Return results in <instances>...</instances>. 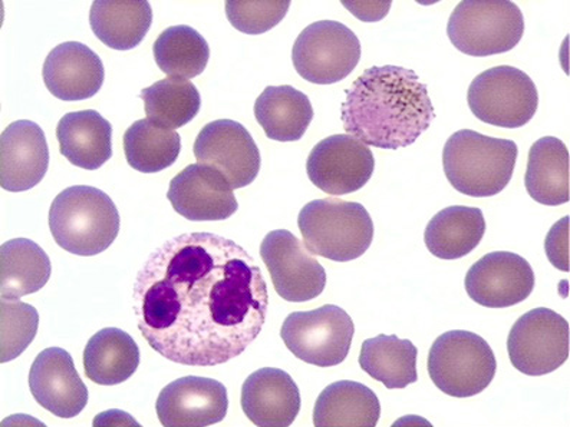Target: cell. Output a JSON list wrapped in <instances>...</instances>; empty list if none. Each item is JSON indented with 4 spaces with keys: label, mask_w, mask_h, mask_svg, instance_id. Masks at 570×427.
<instances>
[{
    "label": "cell",
    "mask_w": 570,
    "mask_h": 427,
    "mask_svg": "<svg viewBox=\"0 0 570 427\" xmlns=\"http://www.w3.org/2000/svg\"><path fill=\"white\" fill-rule=\"evenodd\" d=\"M51 272L47 252L28 238H14L0 248V297L3 300H19L43 289Z\"/></svg>",
    "instance_id": "obj_27"
},
{
    "label": "cell",
    "mask_w": 570,
    "mask_h": 427,
    "mask_svg": "<svg viewBox=\"0 0 570 427\" xmlns=\"http://www.w3.org/2000/svg\"><path fill=\"white\" fill-rule=\"evenodd\" d=\"M255 117L266 137L281 142L299 141L314 119L304 92L289 86L267 87L255 103Z\"/></svg>",
    "instance_id": "obj_28"
},
{
    "label": "cell",
    "mask_w": 570,
    "mask_h": 427,
    "mask_svg": "<svg viewBox=\"0 0 570 427\" xmlns=\"http://www.w3.org/2000/svg\"><path fill=\"white\" fill-rule=\"evenodd\" d=\"M198 163L215 168L233 190L250 186L261 171V151L242 123L219 119L207 123L195 142Z\"/></svg>",
    "instance_id": "obj_14"
},
{
    "label": "cell",
    "mask_w": 570,
    "mask_h": 427,
    "mask_svg": "<svg viewBox=\"0 0 570 427\" xmlns=\"http://www.w3.org/2000/svg\"><path fill=\"white\" fill-rule=\"evenodd\" d=\"M523 13L509 0H463L451 13L448 34L461 53L492 57L522 41Z\"/></svg>",
    "instance_id": "obj_7"
},
{
    "label": "cell",
    "mask_w": 570,
    "mask_h": 427,
    "mask_svg": "<svg viewBox=\"0 0 570 427\" xmlns=\"http://www.w3.org/2000/svg\"><path fill=\"white\" fill-rule=\"evenodd\" d=\"M167 198L176 212L190 221L227 220L239 208L226 178L203 163H191L178 172Z\"/></svg>",
    "instance_id": "obj_17"
},
{
    "label": "cell",
    "mask_w": 570,
    "mask_h": 427,
    "mask_svg": "<svg viewBox=\"0 0 570 427\" xmlns=\"http://www.w3.org/2000/svg\"><path fill=\"white\" fill-rule=\"evenodd\" d=\"M140 97L147 119L173 131L191 122L202 107L197 88L181 78L161 79L154 86L144 88Z\"/></svg>",
    "instance_id": "obj_33"
},
{
    "label": "cell",
    "mask_w": 570,
    "mask_h": 427,
    "mask_svg": "<svg viewBox=\"0 0 570 427\" xmlns=\"http://www.w3.org/2000/svg\"><path fill=\"white\" fill-rule=\"evenodd\" d=\"M342 4L362 22L381 21L391 8V2H342Z\"/></svg>",
    "instance_id": "obj_37"
},
{
    "label": "cell",
    "mask_w": 570,
    "mask_h": 427,
    "mask_svg": "<svg viewBox=\"0 0 570 427\" xmlns=\"http://www.w3.org/2000/svg\"><path fill=\"white\" fill-rule=\"evenodd\" d=\"M374 170L375 158L371 148L348 133L322 139L306 162L312 183L332 197L360 191L371 180Z\"/></svg>",
    "instance_id": "obj_13"
},
{
    "label": "cell",
    "mask_w": 570,
    "mask_h": 427,
    "mask_svg": "<svg viewBox=\"0 0 570 427\" xmlns=\"http://www.w3.org/2000/svg\"><path fill=\"white\" fill-rule=\"evenodd\" d=\"M43 82L62 101H82L102 88L106 71L98 54L81 42L53 48L43 63Z\"/></svg>",
    "instance_id": "obj_20"
},
{
    "label": "cell",
    "mask_w": 570,
    "mask_h": 427,
    "mask_svg": "<svg viewBox=\"0 0 570 427\" xmlns=\"http://www.w3.org/2000/svg\"><path fill=\"white\" fill-rule=\"evenodd\" d=\"M158 68L168 78L191 79L202 76L209 63L210 48L200 33L186 24L166 29L153 47Z\"/></svg>",
    "instance_id": "obj_32"
},
{
    "label": "cell",
    "mask_w": 570,
    "mask_h": 427,
    "mask_svg": "<svg viewBox=\"0 0 570 427\" xmlns=\"http://www.w3.org/2000/svg\"><path fill=\"white\" fill-rule=\"evenodd\" d=\"M470 111L500 128H522L539 107L538 88L527 72L513 67L488 69L469 88Z\"/></svg>",
    "instance_id": "obj_9"
},
{
    "label": "cell",
    "mask_w": 570,
    "mask_h": 427,
    "mask_svg": "<svg viewBox=\"0 0 570 427\" xmlns=\"http://www.w3.org/2000/svg\"><path fill=\"white\" fill-rule=\"evenodd\" d=\"M134 312L154 350L185 366L236 359L264 329L269 290L245 248L187 232L153 252L134 285Z\"/></svg>",
    "instance_id": "obj_1"
},
{
    "label": "cell",
    "mask_w": 570,
    "mask_h": 427,
    "mask_svg": "<svg viewBox=\"0 0 570 427\" xmlns=\"http://www.w3.org/2000/svg\"><path fill=\"white\" fill-rule=\"evenodd\" d=\"M29 387L35 400L61 419L78 416L88 404V389L72 356L59 347L39 352L29 374Z\"/></svg>",
    "instance_id": "obj_18"
},
{
    "label": "cell",
    "mask_w": 570,
    "mask_h": 427,
    "mask_svg": "<svg viewBox=\"0 0 570 427\" xmlns=\"http://www.w3.org/2000/svg\"><path fill=\"white\" fill-rule=\"evenodd\" d=\"M39 316L33 306L18 300L0 301V361L21 356L37 336Z\"/></svg>",
    "instance_id": "obj_34"
},
{
    "label": "cell",
    "mask_w": 570,
    "mask_h": 427,
    "mask_svg": "<svg viewBox=\"0 0 570 427\" xmlns=\"http://www.w3.org/2000/svg\"><path fill=\"white\" fill-rule=\"evenodd\" d=\"M484 232L485 220L480 208L454 206L431 218L424 241L431 255L441 260H459L478 248Z\"/></svg>",
    "instance_id": "obj_24"
},
{
    "label": "cell",
    "mask_w": 570,
    "mask_h": 427,
    "mask_svg": "<svg viewBox=\"0 0 570 427\" xmlns=\"http://www.w3.org/2000/svg\"><path fill=\"white\" fill-rule=\"evenodd\" d=\"M140 365V350L128 332L102 329L91 337L83 350V370L94 384L116 386L136 374Z\"/></svg>",
    "instance_id": "obj_26"
},
{
    "label": "cell",
    "mask_w": 570,
    "mask_h": 427,
    "mask_svg": "<svg viewBox=\"0 0 570 427\" xmlns=\"http://www.w3.org/2000/svg\"><path fill=\"white\" fill-rule=\"evenodd\" d=\"M261 257L282 299L305 302L324 292L325 268L291 231H271L262 241Z\"/></svg>",
    "instance_id": "obj_12"
},
{
    "label": "cell",
    "mask_w": 570,
    "mask_h": 427,
    "mask_svg": "<svg viewBox=\"0 0 570 427\" xmlns=\"http://www.w3.org/2000/svg\"><path fill=\"white\" fill-rule=\"evenodd\" d=\"M417 347L399 336L380 335L362 342L360 366L386 389H404L419 380Z\"/></svg>",
    "instance_id": "obj_30"
},
{
    "label": "cell",
    "mask_w": 570,
    "mask_h": 427,
    "mask_svg": "<svg viewBox=\"0 0 570 427\" xmlns=\"http://www.w3.org/2000/svg\"><path fill=\"white\" fill-rule=\"evenodd\" d=\"M361 59L358 37L344 23L321 21L309 24L292 49L296 72L307 82L331 86L351 76Z\"/></svg>",
    "instance_id": "obj_10"
},
{
    "label": "cell",
    "mask_w": 570,
    "mask_h": 427,
    "mask_svg": "<svg viewBox=\"0 0 570 427\" xmlns=\"http://www.w3.org/2000/svg\"><path fill=\"white\" fill-rule=\"evenodd\" d=\"M297 226L311 255L348 262L373 245L374 222L360 202L324 198L302 208Z\"/></svg>",
    "instance_id": "obj_5"
},
{
    "label": "cell",
    "mask_w": 570,
    "mask_h": 427,
    "mask_svg": "<svg viewBox=\"0 0 570 427\" xmlns=\"http://www.w3.org/2000/svg\"><path fill=\"white\" fill-rule=\"evenodd\" d=\"M242 407L253 425L287 427L299 415L301 391L286 371L265 367L243 384Z\"/></svg>",
    "instance_id": "obj_21"
},
{
    "label": "cell",
    "mask_w": 570,
    "mask_h": 427,
    "mask_svg": "<svg viewBox=\"0 0 570 427\" xmlns=\"http://www.w3.org/2000/svg\"><path fill=\"white\" fill-rule=\"evenodd\" d=\"M544 250L549 261L558 270L569 272V217L559 220L549 231Z\"/></svg>",
    "instance_id": "obj_36"
},
{
    "label": "cell",
    "mask_w": 570,
    "mask_h": 427,
    "mask_svg": "<svg viewBox=\"0 0 570 427\" xmlns=\"http://www.w3.org/2000/svg\"><path fill=\"white\" fill-rule=\"evenodd\" d=\"M348 312L326 305L312 311H295L282 325L281 337L292 355L305 364L332 367L344 364L354 339Z\"/></svg>",
    "instance_id": "obj_8"
},
{
    "label": "cell",
    "mask_w": 570,
    "mask_h": 427,
    "mask_svg": "<svg viewBox=\"0 0 570 427\" xmlns=\"http://www.w3.org/2000/svg\"><path fill=\"white\" fill-rule=\"evenodd\" d=\"M434 118L428 86L411 69L394 64L365 69L342 103L346 133L381 150L413 146Z\"/></svg>",
    "instance_id": "obj_2"
},
{
    "label": "cell",
    "mask_w": 570,
    "mask_h": 427,
    "mask_svg": "<svg viewBox=\"0 0 570 427\" xmlns=\"http://www.w3.org/2000/svg\"><path fill=\"white\" fill-rule=\"evenodd\" d=\"M524 186L529 196L543 206L569 202V151L559 138H540L530 148Z\"/></svg>",
    "instance_id": "obj_29"
},
{
    "label": "cell",
    "mask_w": 570,
    "mask_h": 427,
    "mask_svg": "<svg viewBox=\"0 0 570 427\" xmlns=\"http://www.w3.org/2000/svg\"><path fill=\"white\" fill-rule=\"evenodd\" d=\"M518 153V146L510 139L461 129L445 142L444 173L451 186L464 196H498L512 180Z\"/></svg>",
    "instance_id": "obj_4"
},
{
    "label": "cell",
    "mask_w": 570,
    "mask_h": 427,
    "mask_svg": "<svg viewBox=\"0 0 570 427\" xmlns=\"http://www.w3.org/2000/svg\"><path fill=\"white\" fill-rule=\"evenodd\" d=\"M57 137L62 156L83 170H98L112 157L111 123L92 109L62 117Z\"/></svg>",
    "instance_id": "obj_22"
},
{
    "label": "cell",
    "mask_w": 570,
    "mask_h": 427,
    "mask_svg": "<svg viewBox=\"0 0 570 427\" xmlns=\"http://www.w3.org/2000/svg\"><path fill=\"white\" fill-rule=\"evenodd\" d=\"M49 148L42 128L32 121L11 123L0 137V186L3 190H31L43 180Z\"/></svg>",
    "instance_id": "obj_19"
},
{
    "label": "cell",
    "mask_w": 570,
    "mask_h": 427,
    "mask_svg": "<svg viewBox=\"0 0 570 427\" xmlns=\"http://www.w3.org/2000/svg\"><path fill=\"white\" fill-rule=\"evenodd\" d=\"M498 361L489 342L472 331L444 332L429 352V375L443 394L472 397L492 384Z\"/></svg>",
    "instance_id": "obj_6"
},
{
    "label": "cell",
    "mask_w": 570,
    "mask_h": 427,
    "mask_svg": "<svg viewBox=\"0 0 570 427\" xmlns=\"http://www.w3.org/2000/svg\"><path fill=\"white\" fill-rule=\"evenodd\" d=\"M381 405L370 387L358 381L341 380L326 387L316 400V427H375Z\"/></svg>",
    "instance_id": "obj_25"
},
{
    "label": "cell",
    "mask_w": 570,
    "mask_h": 427,
    "mask_svg": "<svg viewBox=\"0 0 570 427\" xmlns=\"http://www.w3.org/2000/svg\"><path fill=\"white\" fill-rule=\"evenodd\" d=\"M181 139L173 129L156 126L150 119L134 122L124 133V152L136 171L154 173L166 170L180 156Z\"/></svg>",
    "instance_id": "obj_31"
},
{
    "label": "cell",
    "mask_w": 570,
    "mask_h": 427,
    "mask_svg": "<svg viewBox=\"0 0 570 427\" xmlns=\"http://www.w3.org/2000/svg\"><path fill=\"white\" fill-rule=\"evenodd\" d=\"M53 240L71 255L89 257L110 248L120 232V214L106 192L73 186L53 200L49 210Z\"/></svg>",
    "instance_id": "obj_3"
},
{
    "label": "cell",
    "mask_w": 570,
    "mask_h": 427,
    "mask_svg": "<svg viewBox=\"0 0 570 427\" xmlns=\"http://www.w3.org/2000/svg\"><path fill=\"white\" fill-rule=\"evenodd\" d=\"M508 351L520 374H552L569 357V322L547 307L530 310L510 330Z\"/></svg>",
    "instance_id": "obj_11"
},
{
    "label": "cell",
    "mask_w": 570,
    "mask_h": 427,
    "mask_svg": "<svg viewBox=\"0 0 570 427\" xmlns=\"http://www.w3.org/2000/svg\"><path fill=\"white\" fill-rule=\"evenodd\" d=\"M534 271L523 257L509 251L489 252L470 268L465 291L488 309H505L528 299L534 289Z\"/></svg>",
    "instance_id": "obj_15"
},
{
    "label": "cell",
    "mask_w": 570,
    "mask_h": 427,
    "mask_svg": "<svg viewBox=\"0 0 570 427\" xmlns=\"http://www.w3.org/2000/svg\"><path fill=\"white\" fill-rule=\"evenodd\" d=\"M289 8V0H229L226 2V14L237 31L262 34L279 24Z\"/></svg>",
    "instance_id": "obj_35"
},
{
    "label": "cell",
    "mask_w": 570,
    "mask_h": 427,
    "mask_svg": "<svg viewBox=\"0 0 570 427\" xmlns=\"http://www.w3.org/2000/svg\"><path fill=\"white\" fill-rule=\"evenodd\" d=\"M89 22L96 37L108 48L128 51L142 42L153 23L146 0H97Z\"/></svg>",
    "instance_id": "obj_23"
},
{
    "label": "cell",
    "mask_w": 570,
    "mask_h": 427,
    "mask_svg": "<svg viewBox=\"0 0 570 427\" xmlns=\"http://www.w3.org/2000/svg\"><path fill=\"white\" fill-rule=\"evenodd\" d=\"M156 409L163 426L206 427L225 419L229 397L220 381L187 376L161 390Z\"/></svg>",
    "instance_id": "obj_16"
}]
</instances>
